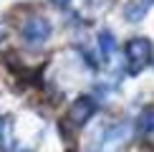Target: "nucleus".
Returning a JSON list of instances; mask_svg holds the SVG:
<instances>
[{
    "label": "nucleus",
    "instance_id": "nucleus-5",
    "mask_svg": "<svg viewBox=\"0 0 154 152\" xmlns=\"http://www.w3.org/2000/svg\"><path fill=\"white\" fill-rule=\"evenodd\" d=\"M152 5H154V0H137L134 5H129V8L124 10L126 21H139V18H144V15H146V10H149Z\"/></svg>",
    "mask_w": 154,
    "mask_h": 152
},
{
    "label": "nucleus",
    "instance_id": "nucleus-1",
    "mask_svg": "<svg viewBox=\"0 0 154 152\" xmlns=\"http://www.w3.org/2000/svg\"><path fill=\"white\" fill-rule=\"evenodd\" d=\"M124 56H126V66H129V74H142L146 66H149L152 56H154V48H152V41L149 38H131L126 41V48H124Z\"/></svg>",
    "mask_w": 154,
    "mask_h": 152
},
{
    "label": "nucleus",
    "instance_id": "nucleus-3",
    "mask_svg": "<svg viewBox=\"0 0 154 152\" xmlns=\"http://www.w3.org/2000/svg\"><path fill=\"white\" fill-rule=\"evenodd\" d=\"M94 114H96V101L91 97H81V99L73 101V106H71V112H68L66 122L71 124L73 129H79V127H83Z\"/></svg>",
    "mask_w": 154,
    "mask_h": 152
},
{
    "label": "nucleus",
    "instance_id": "nucleus-2",
    "mask_svg": "<svg viewBox=\"0 0 154 152\" xmlns=\"http://www.w3.org/2000/svg\"><path fill=\"white\" fill-rule=\"evenodd\" d=\"M20 36L28 46H43L51 36V23L46 18H28L20 28Z\"/></svg>",
    "mask_w": 154,
    "mask_h": 152
},
{
    "label": "nucleus",
    "instance_id": "nucleus-4",
    "mask_svg": "<svg viewBox=\"0 0 154 152\" xmlns=\"http://www.w3.org/2000/svg\"><path fill=\"white\" fill-rule=\"evenodd\" d=\"M137 129L142 135H154V106H146L137 117Z\"/></svg>",
    "mask_w": 154,
    "mask_h": 152
},
{
    "label": "nucleus",
    "instance_id": "nucleus-6",
    "mask_svg": "<svg viewBox=\"0 0 154 152\" xmlns=\"http://www.w3.org/2000/svg\"><path fill=\"white\" fill-rule=\"evenodd\" d=\"M96 43H99V48H101V53H104V59H111V53H114V36L109 33V30H101Z\"/></svg>",
    "mask_w": 154,
    "mask_h": 152
},
{
    "label": "nucleus",
    "instance_id": "nucleus-7",
    "mask_svg": "<svg viewBox=\"0 0 154 152\" xmlns=\"http://www.w3.org/2000/svg\"><path fill=\"white\" fill-rule=\"evenodd\" d=\"M10 142V124L8 119H0V147H8Z\"/></svg>",
    "mask_w": 154,
    "mask_h": 152
}]
</instances>
